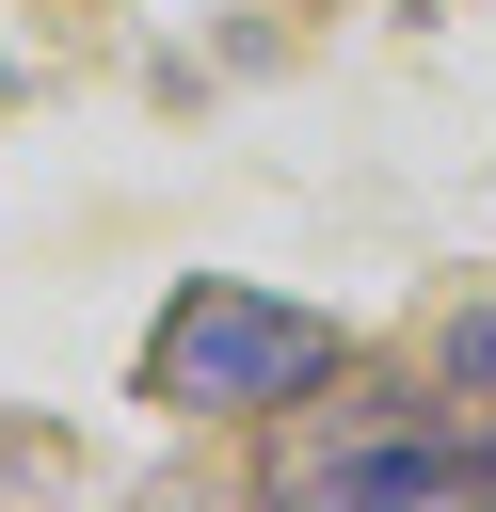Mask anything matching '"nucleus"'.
Listing matches in <instances>:
<instances>
[{"mask_svg":"<svg viewBox=\"0 0 496 512\" xmlns=\"http://www.w3.org/2000/svg\"><path fill=\"white\" fill-rule=\"evenodd\" d=\"M336 368V320L320 304H272V288H176V320L144 336V400H176V416H272V400H304Z\"/></svg>","mask_w":496,"mask_h":512,"instance_id":"f257e3e1","label":"nucleus"},{"mask_svg":"<svg viewBox=\"0 0 496 512\" xmlns=\"http://www.w3.org/2000/svg\"><path fill=\"white\" fill-rule=\"evenodd\" d=\"M448 384H480V400H496V304H464V336H448Z\"/></svg>","mask_w":496,"mask_h":512,"instance_id":"7ed1b4c3","label":"nucleus"},{"mask_svg":"<svg viewBox=\"0 0 496 512\" xmlns=\"http://www.w3.org/2000/svg\"><path fill=\"white\" fill-rule=\"evenodd\" d=\"M496 464L464 448V432H432V416H336V432H304L288 464H272V496H416V512H448V496H480Z\"/></svg>","mask_w":496,"mask_h":512,"instance_id":"f03ea898","label":"nucleus"}]
</instances>
